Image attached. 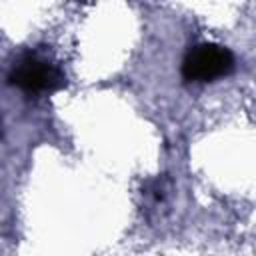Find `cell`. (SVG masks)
Instances as JSON below:
<instances>
[{
    "label": "cell",
    "mask_w": 256,
    "mask_h": 256,
    "mask_svg": "<svg viewBox=\"0 0 256 256\" xmlns=\"http://www.w3.org/2000/svg\"><path fill=\"white\" fill-rule=\"evenodd\" d=\"M236 58L230 48L214 44V42H202L192 46L184 60H182V78L186 82H216L220 78H226L234 72Z\"/></svg>",
    "instance_id": "cell-2"
},
{
    "label": "cell",
    "mask_w": 256,
    "mask_h": 256,
    "mask_svg": "<svg viewBox=\"0 0 256 256\" xmlns=\"http://www.w3.org/2000/svg\"><path fill=\"white\" fill-rule=\"evenodd\" d=\"M8 82L20 88L24 94L46 96L62 90L66 86V76L60 66L50 62L48 58L38 54H26L12 66Z\"/></svg>",
    "instance_id": "cell-1"
}]
</instances>
